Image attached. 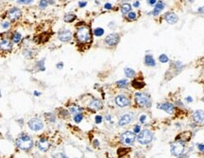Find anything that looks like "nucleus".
<instances>
[{"label": "nucleus", "instance_id": "11", "mask_svg": "<svg viewBox=\"0 0 204 158\" xmlns=\"http://www.w3.org/2000/svg\"><path fill=\"white\" fill-rule=\"evenodd\" d=\"M58 38L62 42H69L72 39V32L69 29H63L58 32Z\"/></svg>", "mask_w": 204, "mask_h": 158}, {"label": "nucleus", "instance_id": "1", "mask_svg": "<svg viewBox=\"0 0 204 158\" xmlns=\"http://www.w3.org/2000/svg\"><path fill=\"white\" fill-rule=\"evenodd\" d=\"M16 146L18 149H20L25 152H28L32 149L33 147V140L30 135L27 134H21L16 138Z\"/></svg>", "mask_w": 204, "mask_h": 158}, {"label": "nucleus", "instance_id": "15", "mask_svg": "<svg viewBox=\"0 0 204 158\" xmlns=\"http://www.w3.org/2000/svg\"><path fill=\"white\" fill-rule=\"evenodd\" d=\"M157 107L159 108V109H161V110H163L164 112H166L167 114H170V115L173 114L174 109H175L174 105L172 103H170V102H163V103H160V104H158Z\"/></svg>", "mask_w": 204, "mask_h": 158}, {"label": "nucleus", "instance_id": "26", "mask_svg": "<svg viewBox=\"0 0 204 158\" xmlns=\"http://www.w3.org/2000/svg\"><path fill=\"white\" fill-rule=\"evenodd\" d=\"M125 75L127 78H133L135 76V71L133 70L132 68H130V67H127L125 68Z\"/></svg>", "mask_w": 204, "mask_h": 158}, {"label": "nucleus", "instance_id": "42", "mask_svg": "<svg viewBox=\"0 0 204 158\" xmlns=\"http://www.w3.org/2000/svg\"><path fill=\"white\" fill-rule=\"evenodd\" d=\"M104 8H105L106 9H111L113 8V5H112L111 3H106V4L104 5Z\"/></svg>", "mask_w": 204, "mask_h": 158}, {"label": "nucleus", "instance_id": "8", "mask_svg": "<svg viewBox=\"0 0 204 158\" xmlns=\"http://www.w3.org/2000/svg\"><path fill=\"white\" fill-rule=\"evenodd\" d=\"M120 40V36L117 33H111L105 38V43L110 46H114L118 44Z\"/></svg>", "mask_w": 204, "mask_h": 158}, {"label": "nucleus", "instance_id": "7", "mask_svg": "<svg viewBox=\"0 0 204 158\" xmlns=\"http://www.w3.org/2000/svg\"><path fill=\"white\" fill-rule=\"evenodd\" d=\"M27 124H28V127H30V129L34 132H38L44 129V123L40 118H32V119L28 121Z\"/></svg>", "mask_w": 204, "mask_h": 158}, {"label": "nucleus", "instance_id": "30", "mask_svg": "<svg viewBox=\"0 0 204 158\" xmlns=\"http://www.w3.org/2000/svg\"><path fill=\"white\" fill-rule=\"evenodd\" d=\"M23 54L25 55V57H27V58H32L33 57V52H32V50H30V49H28V48H26L25 50L23 51Z\"/></svg>", "mask_w": 204, "mask_h": 158}, {"label": "nucleus", "instance_id": "35", "mask_svg": "<svg viewBox=\"0 0 204 158\" xmlns=\"http://www.w3.org/2000/svg\"><path fill=\"white\" fill-rule=\"evenodd\" d=\"M47 5H48L47 1H40V3H39V8L44 9H45L47 7Z\"/></svg>", "mask_w": 204, "mask_h": 158}, {"label": "nucleus", "instance_id": "19", "mask_svg": "<svg viewBox=\"0 0 204 158\" xmlns=\"http://www.w3.org/2000/svg\"><path fill=\"white\" fill-rule=\"evenodd\" d=\"M163 8H164V4H163L162 1L157 2V4L155 5V8H154L153 12H152V14H153L154 16H157V15L163 11Z\"/></svg>", "mask_w": 204, "mask_h": 158}, {"label": "nucleus", "instance_id": "40", "mask_svg": "<svg viewBox=\"0 0 204 158\" xmlns=\"http://www.w3.org/2000/svg\"><path fill=\"white\" fill-rule=\"evenodd\" d=\"M198 149L199 152L204 153V144H198Z\"/></svg>", "mask_w": 204, "mask_h": 158}, {"label": "nucleus", "instance_id": "49", "mask_svg": "<svg viewBox=\"0 0 204 158\" xmlns=\"http://www.w3.org/2000/svg\"><path fill=\"white\" fill-rule=\"evenodd\" d=\"M112 119V116H110V115H108V116H106V120H108V121H110Z\"/></svg>", "mask_w": 204, "mask_h": 158}, {"label": "nucleus", "instance_id": "45", "mask_svg": "<svg viewBox=\"0 0 204 158\" xmlns=\"http://www.w3.org/2000/svg\"><path fill=\"white\" fill-rule=\"evenodd\" d=\"M56 67H57L58 69H63V63L57 64H56Z\"/></svg>", "mask_w": 204, "mask_h": 158}, {"label": "nucleus", "instance_id": "5", "mask_svg": "<svg viewBox=\"0 0 204 158\" xmlns=\"http://www.w3.org/2000/svg\"><path fill=\"white\" fill-rule=\"evenodd\" d=\"M136 139V134L133 132L127 131L120 135V141L123 145L131 146Z\"/></svg>", "mask_w": 204, "mask_h": 158}, {"label": "nucleus", "instance_id": "39", "mask_svg": "<svg viewBox=\"0 0 204 158\" xmlns=\"http://www.w3.org/2000/svg\"><path fill=\"white\" fill-rule=\"evenodd\" d=\"M1 27H2L4 29H8V28H9V22H8V21L3 22V23L1 24Z\"/></svg>", "mask_w": 204, "mask_h": 158}, {"label": "nucleus", "instance_id": "21", "mask_svg": "<svg viewBox=\"0 0 204 158\" xmlns=\"http://www.w3.org/2000/svg\"><path fill=\"white\" fill-rule=\"evenodd\" d=\"M69 111L70 113H72L73 115H77V114H82V108H81L80 106L77 105H72L69 107Z\"/></svg>", "mask_w": 204, "mask_h": 158}, {"label": "nucleus", "instance_id": "12", "mask_svg": "<svg viewBox=\"0 0 204 158\" xmlns=\"http://www.w3.org/2000/svg\"><path fill=\"white\" fill-rule=\"evenodd\" d=\"M37 147H38V149L40 150L41 152H47L48 150H49L50 143H49V141H48L45 137H42L41 139L37 142Z\"/></svg>", "mask_w": 204, "mask_h": 158}, {"label": "nucleus", "instance_id": "32", "mask_svg": "<svg viewBox=\"0 0 204 158\" xmlns=\"http://www.w3.org/2000/svg\"><path fill=\"white\" fill-rule=\"evenodd\" d=\"M159 60H160L161 63L166 64V63H168L169 59H168V57H167L166 54H162V55H160V57H159Z\"/></svg>", "mask_w": 204, "mask_h": 158}, {"label": "nucleus", "instance_id": "28", "mask_svg": "<svg viewBox=\"0 0 204 158\" xmlns=\"http://www.w3.org/2000/svg\"><path fill=\"white\" fill-rule=\"evenodd\" d=\"M94 34L95 36H98V37L102 36L104 34V29L102 28H95V31H94Z\"/></svg>", "mask_w": 204, "mask_h": 158}, {"label": "nucleus", "instance_id": "16", "mask_svg": "<svg viewBox=\"0 0 204 158\" xmlns=\"http://www.w3.org/2000/svg\"><path fill=\"white\" fill-rule=\"evenodd\" d=\"M88 107L90 108L91 110L98 111V110L102 109L103 104H102L101 101H99V100H96V98H94V100H93V101H91V102L89 103Z\"/></svg>", "mask_w": 204, "mask_h": 158}, {"label": "nucleus", "instance_id": "36", "mask_svg": "<svg viewBox=\"0 0 204 158\" xmlns=\"http://www.w3.org/2000/svg\"><path fill=\"white\" fill-rule=\"evenodd\" d=\"M140 132H141V127L139 125H135L133 128V133L136 134H139Z\"/></svg>", "mask_w": 204, "mask_h": 158}, {"label": "nucleus", "instance_id": "27", "mask_svg": "<svg viewBox=\"0 0 204 158\" xmlns=\"http://www.w3.org/2000/svg\"><path fill=\"white\" fill-rule=\"evenodd\" d=\"M131 85H132L134 88H136V89H141V88H143L145 84V83H143V82H140V81H137V80H134V81L131 83Z\"/></svg>", "mask_w": 204, "mask_h": 158}, {"label": "nucleus", "instance_id": "47", "mask_svg": "<svg viewBox=\"0 0 204 158\" xmlns=\"http://www.w3.org/2000/svg\"><path fill=\"white\" fill-rule=\"evenodd\" d=\"M133 6H134L135 8H138V7L140 6V3H139V1H135V2H134V4H133Z\"/></svg>", "mask_w": 204, "mask_h": 158}, {"label": "nucleus", "instance_id": "46", "mask_svg": "<svg viewBox=\"0 0 204 158\" xmlns=\"http://www.w3.org/2000/svg\"><path fill=\"white\" fill-rule=\"evenodd\" d=\"M149 5H156L157 1H156V0H150V1H149Z\"/></svg>", "mask_w": 204, "mask_h": 158}, {"label": "nucleus", "instance_id": "24", "mask_svg": "<svg viewBox=\"0 0 204 158\" xmlns=\"http://www.w3.org/2000/svg\"><path fill=\"white\" fill-rule=\"evenodd\" d=\"M21 39H22V35H21V33H20V32L15 31V32L13 34L12 40H13V42L14 44H18L19 42L21 41Z\"/></svg>", "mask_w": 204, "mask_h": 158}, {"label": "nucleus", "instance_id": "4", "mask_svg": "<svg viewBox=\"0 0 204 158\" xmlns=\"http://www.w3.org/2000/svg\"><path fill=\"white\" fill-rule=\"evenodd\" d=\"M153 133L151 131H149V129H145L142 130L138 135H137V140L140 144L142 145H148L149 144L152 140H153Z\"/></svg>", "mask_w": 204, "mask_h": 158}, {"label": "nucleus", "instance_id": "29", "mask_svg": "<svg viewBox=\"0 0 204 158\" xmlns=\"http://www.w3.org/2000/svg\"><path fill=\"white\" fill-rule=\"evenodd\" d=\"M45 117H46V119L48 120V121H50V122H55L56 121V117H55V116L53 115V114H51V113H46L45 114Z\"/></svg>", "mask_w": 204, "mask_h": 158}, {"label": "nucleus", "instance_id": "25", "mask_svg": "<svg viewBox=\"0 0 204 158\" xmlns=\"http://www.w3.org/2000/svg\"><path fill=\"white\" fill-rule=\"evenodd\" d=\"M116 85H117L118 88H127L129 85V82L128 80H126V79H123V80L116 82Z\"/></svg>", "mask_w": 204, "mask_h": 158}, {"label": "nucleus", "instance_id": "9", "mask_svg": "<svg viewBox=\"0 0 204 158\" xmlns=\"http://www.w3.org/2000/svg\"><path fill=\"white\" fill-rule=\"evenodd\" d=\"M115 103L119 107H127L131 104L130 98L125 95H118L115 97Z\"/></svg>", "mask_w": 204, "mask_h": 158}, {"label": "nucleus", "instance_id": "20", "mask_svg": "<svg viewBox=\"0 0 204 158\" xmlns=\"http://www.w3.org/2000/svg\"><path fill=\"white\" fill-rule=\"evenodd\" d=\"M145 64L148 66H155L156 65V63H155V60L152 55H145Z\"/></svg>", "mask_w": 204, "mask_h": 158}, {"label": "nucleus", "instance_id": "41", "mask_svg": "<svg viewBox=\"0 0 204 158\" xmlns=\"http://www.w3.org/2000/svg\"><path fill=\"white\" fill-rule=\"evenodd\" d=\"M93 145H94V147L95 148H98V147H99V141L98 140V139H95L94 141H93Z\"/></svg>", "mask_w": 204, "mask_h": 158}, {"label": "nucleus", "instance_id": "37", "mask_svg": "<svg viewBox=\"0 0 204 158\" xmlns=\"http://www.w3.org/2000/svg\"><path fill=\"white\" fill-rule=\"evenodd\" d=\"M95 123H96V124L101 123V122H102V116H95Z\"/></svg>", "mask_w": 204, "mask_h": 158}, {"label": "nucleus", "instance_id": "33", "mask_svg": "<svg viewBox=\"0 0 204 158\" xmlns=\"http://www.w3.org/2000/svg\"><path fill=\"white\" fill-rule=\"evenodd\" d=\"M37 67L39 68V70H40V71H45V70L44 60H42V61H40V62H38V64H37Z\"/></svg>", "mask_w": 204, "mask_h": 158}, {"label": "nucleus", "instance_id": "50", "mask_svg": "<svg viewBox=\"0 0 204 158\" xmlns=\"http://www.w3.org/2000/svg\"><path fill=\"white\" fill-rule=\"evenodd\" d=\"M41 95V93L40 92H38V91H34V96H40Z\"/></svg>", "mask_w": 204, "mask_h": 158}, {"label": "nucleus", "instance_id": "2", "mask_svg": "<svg viewBox=\"0 0 204 158\" xmlns=\"http://www.w3.org/2000/svg\"><path fill=\"white\" fill-rule=\"evenodd\" d=\"M76 38H77V42H80L81 44L90 43L92 41V33H91L90 28L87 26L80 27L77 29Z\"/></svg>", "mask_w": 204, "mask_h": 158}, {"label": "nucleus", "instance_id": "3", "mask_svg": "<svg viewBox=\"0 0 204 158\" xmlns=\"http://www.w3.org/2000/svg\"><path fill=\"white\" fill-rule=\"evenodd\" d=\"M185 141L184 140H177L176 142H174L171 144L170 147V152L172 155L175 157H180L182 155L184 150H185Z\"/></svg>", "mask_w": 204, "mask_h": 158}, {"label": "nucleus", "instance_id": "48", "mask_svg": "<svg viewBox=\"0 0 204 158\" xmlns=\"http://www.w3.org/2000/svg\"><path fill=\"white\" fill-rule=\"evenodd\" d=\"M186 101H187V102H192V101H193L192 97H186Z\"/></svg>", "mask_w": 204, "mask_h": 158}, {"label": "nucleus", "instance_id": "31", "mask_svg": "<svg viewBox=\"0 0 204 158\" xmlns=\"http://www.w3.org/2000/svg\"><path fill=\"white\" fill-rule=\"evenodd\" d=\"M83 119V115L82 114H77L76 116H74V121L76 123H80L81 122V120Z\"/></svg>", "mask_w": 204, "mask_h": 158}, {"label": "nucleus", "instance_id": "18", "mask_svg": "<svg viewBox=\"0 0 204 158\" xmlns=\"http://www.w3.org/2000/svg\"><path fill=\"white\" fill-rule=\"evenodd\" d=\"M164 19H166V21L170 24V25H174L176 24L179 20V17L176 13H168L166 14V16H164Z\"/></svg>", "mask_w": 204, "mask_h": 158}, {"label": "nucleus", "instance_id": "13", "mask_svg": "<svg viewBox=\"0 0 204 158\" xmlns=\"http://www.w3.org/2000/svg\"><path fill=\"white\" fill-rule=\"evenodd\" d=\"M193 119L199 125H204V111L197 110L193 113Z\"/></svg>", "mask_w": 204, "mask_h": 158}, {"label": "nucleus", "instance_id": "51", "mask_svg": "<svg viewBox=\"0 0 204 158\" xmlns=\"http://www.w3.org/2000/svg\"><path fill=\"white\" fill-rule=\"evenodd\" d=\"M0 97H1V91H0Z\"/></svg>", "mask_w": 204, "mask_h": 158}, {"label": "nucleus", "instance_id": "43", "mask_svg": "<svg viewBox=\"0 0 204 158\" xmlns=\"http://www.w3.org/2000/svg\"><path fill=\"white\" fill-rule=\"evenodd\" d=\"M145 118H147V116H145V115H142V116H140V122H141V123H145Z\"/></svg>", "mask_w": 204, "mask_h": 158}, {"label": "nucleus", "instance_id": "17", "mask_svg": "<svg viewBox=\"0 0 204 158\" xmlns=\"http://www.w3.org/2000/svg\"><path fill=\"white\" fill-rule=\"evenodd\" d=\"M13 48V43L9 39H2L0 41V49L4 51H9Z\"/></svg>", "mask_w": 204, "mask_h": 158}, {"label": "nucleus", "instance_id": "44", "mask_svg": "<svg viewBox=\"0 0 204 158\" xmlns=\"http://www.w3.org/2000/svg\"><path fill=\"white\" fill-rule=\"evenodd\" d=\"M87 5V2L86 1H80L79 2V7L80 8H83V7H85Z\"/></svg>", "mask_w": 204, "mask_h": 158}, {"label": "nucleus", "instance_id": "10", "mask_svg": "<svg viewBox=\"0 0 204 158\" xmlns=\"http://www.w3.org/2000/svg\"><path fill=\"white\" fill-rule=\"evenodd\" d=\"M21 15H22L21 9H18V8H16V7L12 8V9L8 12V17L9 18V20H12V21H16V20H18V19L21 17Z\"/></svg>", "mask_w": 204, "mask_h": 158}, {"label": "nucleus", "instance_id": "6", "mask_svg": "<svg viewBox=\"0 0 204 158\" xmlns=\"http://www.w3.org/2000/svg\"><path fill=\"white\" fill-rule=\"evenodd\" d=\"M134 98L136 103L141 107H149L150 105L149 97L145 93H136Z\"/></svg>", "mask_w": 204, "mask_h": 158}, {"label": "nucleus", "instance_id": "14", "mask_svg": "<svg viewBox=\"0 0 204 158\" xmlns=\"http://www.w3.org/2000/svg\"><path fill=\"white\" fill-rule=\"evenodd\" d=\"M133 118H134L133 114H125V115H123V116L120 117V119H119V121H118V125H119V126L128 125V124H130V123L132 122Z\"/></svg>", "mask_w": 204, "mask_h": 158}, {"label": "nucleus", "instance_id": "34", "mask_svg": "<svg viewBox=\"0 0 204 158\" xmlns=\"http://www.w3.org/2000/svg\"><path fill=\"white\" fill-rule=\"evenodd\" d=\"M128 19H129V20H131V21L135 20V19H136V13H135L134 12H131V13H128Z\"/></svg>", "mask_w": 204, "mask_h": 158}, {"label": "nucleus", "instance_id": "38", "mask_svg": "<svg viewBox=\"0 0 204 158\" xmlns=\"http://www.w3.org/2000/svg\"><path fill=\"white\" fill-rule=\"evenodd\" d=\"M31 2H32L31 0H18L17 1V3L19 4H30Z\"/></svg>", "mask_w": 204, "mask_h": 158}, {"label": "nucleus", "instance_id": "23", "mask_svg": "<svg viewBox=\"0 0 204 158\" xmlns=\"http://www.w3.org/2000/svg\"><path fill=\"white\" fill-rule=\"evenodd\" d=\"M76 18H77L76 14H74V13H67V14L64 15L63 20L65 22H67V23H72V22H74L76 20Z\"/></svg>", "mask_w": 204, "mask_h": 158}, {"label": "nucleus", "instance_id": "22", "mask_svg": "<svg viewBox=\"0 0 204 158\" xmlns=\"http://www.w3.org/2000/svg\"><path fill=\"white\" fill-rule=\"evenodd\" d=\"M131 5L129 4V3H124L122 6H121V13L123 14H127L129 13H131Z\"/></svg>", "mask_w": 204, "mask_h": 158}]
</instances>
